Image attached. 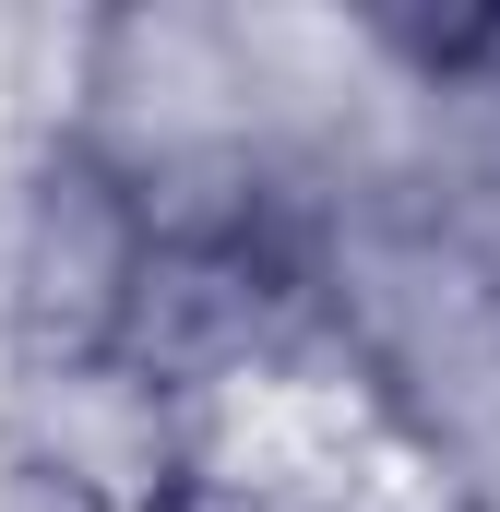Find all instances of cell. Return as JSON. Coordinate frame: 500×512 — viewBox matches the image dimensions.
I'll list each match as a JSON object with an SVG mask.
<instances>
[]
</instances>
